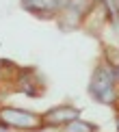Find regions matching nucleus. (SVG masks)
Here are the masks:
<instances>
[{
	"label": "nucleus",
	"instance_id": "obj_1",
	"mask_svg": "<svg viewBox=\"0 0 119 132\" xmlns=\"http://www.w3.org/2000/svg\"><path fill=\"white\" fill-rule=\"evenodd\" d=\"M115 80L117 78H115L113 67L100 65L93 71V78H91V85H89V93L102 104H113V100H115Z\"/></svg>",
	"mask_w": 119,
	"mask_h": 132
},
{
	"label": "nucleus",
	"instance_id": "obj_2",
	"mask_svg": "<svg viewBox=\"0 0 119 132\" xmlns=\"http://www.w3.org/2000/svg\"><path fill=\"white\" fill-rule=\"evenodd\" d=\"M0 121L9 128H20V130H35L43 123L39 115L22 108H0Z\"/></svg>",
	"mask_w": 119,
	"mask_h": 132
},
{
	"label": "nucleus",
	"instance_id": "obj_3",
	"mask_svg": "<svg viewBox=\"0 0 119 132\" xmlns=\"http://www.w3.org/2000/svg\"><path fill=\"white\" fill-rule=\"evenodd\" d=\"M80 117V108H76V106H69V104H63V106H54L50 108L46 115H43V123H48V126H65V123H69V121H74V119H78Z\"/></svg>",
	"mask_w": 119,
	"mask_h": 132
},
{
	"label": "nucleus",
	"instance_id": "obj_4",
	"mask_svg": "<svg viewBox=\"0 0 119 132\" xmlns=\"http://www.w3.org/2000/svg\"><path fill=\"white\" fill-rule=\"evenodd\" d=\"M22 7L37 18H50L58 9V0H22Z\"/></svg>",
	"mask_w": 119,
	"mask_h": 132
},
{
	"label": "nucleus",
	"instance_id": "obj_5",
	"mask_svg": "<svg viewBox=\"0 0 119 132\" xmlns=\"http://www.w3.org/2000/svg\"><path fill=\"white\" fill-rule=\"evenodd\" d=\"M91 4H93V0H67V7H65V9H69L76 18L80 20L87 11L91 9Z\"/></svg>",
	"mask_w": 119,
	"mask_h": 132
},
{
	"label": "nucleus",
	"instance_id": "obj_6",
	"mask_svg": "<svg viewBox=\"0 0 119 132\" xmlns=\"http://www.w3.org/2000/svg\"><path fill=\"white\" fill-rule=\"evenodd\" d=\"M95 123H89V121H82V119H74V121L65 123V132H95Z\"/></svg>",
	"mask_w": 119,
	"mask_h": 132
},
{
	"label": "nucleus",
	"instance_id": "obj_7",
	"mask_svg": "<svg viewBox=\"0 0 119 132\" xmlns=\"http://www.w3.org/2000/svg\"><path fill=\"white\" fill-rule=\"evenodd\" d=\"M113 71H115V78L119 80V65H117V67H113Z\"/></svg>",
	"mask_w": 119,
	"mask_h": 132
},
{
	"label": "nucleus",
	"instance_id": "obj_8",
	"mask_svg": "<svg viewBox=\"0 0 119 132\" xmlns=\"http://www.w3.org/2000/svg\"><path fill=\"white\" fill-rule=\"evenodd\" d=\"M117 130H119V117H117Z\"/></svg>",
	"mask_w": 119,
	"mask_h": 132
},
{
	"label": "nucleus",
	"instance_id": "obj_9",
	"mask_svg": "<svg viewBox=\"0 0 119 132\" xmlns=\"http://www.w3.org/2000/svg\"><path fill=\"white\" fill-rule=\"evenodd\" d=\"M43 132H46V130H43Z\"/></svg>",
	"mask_w": 119,
	"mask_h": 132
}]
</instances>
